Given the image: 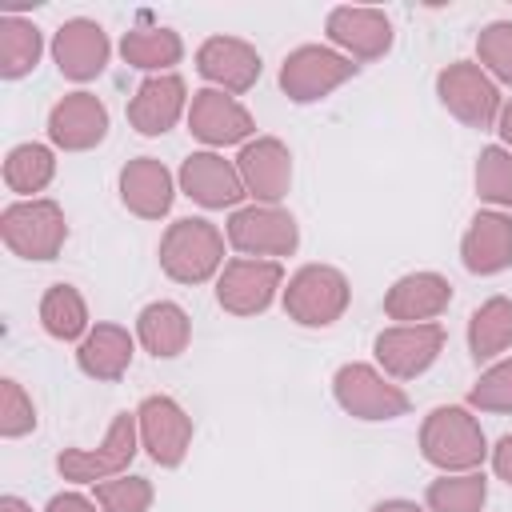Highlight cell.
<instances>
[{"mask_svg":"<svg viewBox=\"0 0 512 512\" xmlns=\"http://www.w3.org/2000/svg\"><path fill=\"white\" fill-rule=\"evenodd\" d=\"M236 172L244 180V192L256 196L260 204H276L284 192H288V180H292V156L280 140L272 136H260L252 144H244L240 160H236Z\"/></svg>","mask_w":512,"mask_h":512,"instance_id":"cell-15","label":"cell"},{"mask_svg":"<svg viewBox=\"0 0 512 512\" xmlns=\"http://www.w3.org/2000/svg\"><path fill=\"white\" fill-rule=\"evenodd\" d=\"M508 344H512V300L492 296V300H484V304L472 312V320H468V348H472V360L484 364V360L500 356Z\"/></svg>","mask_w":512,"mask_h":512,"instance_id":"cell-26","label":"cell"},{"mask_svg":"<svg viewBox=\"0 0 512 512\" xmlns=\"http://www.w3.org/2000/svg\"><path fill=\"white\" fill-rule=\"evenodd\" d=\"M448 300H452V284L440 272H412L388 288L384 312L400 324H432V316H440Z\"/></svg>","mask_w":512,"mask_h":512,"instance_id":"cell-20","label":"cell"},{"mask_svg":"<svg viewBox=\"0 0 512 512\" xmlns=\"http://www.w3.org/2000/svg\"><path fill=\"white\" fill-rule=\"evenodd\" d=\"M228 244L240 248L244 256L276 260V256H288L300 244V232H296V220L284 208H276V204H252V208L232 212V220H228Z\"/></svg>","mask_w":512,"mask_h":512,"instance_id":"cell-8","label":"cell"},{"mask_svg":"<svg viewBox=\"0 0 512 512\" xmlns=\"http://www.w3.org/2000/svg\"><path fill=\"white\" fill-rule=\"evenodd\" d=\"M328 36L332 44L348 48L352 60H376L392 48V20L380 8H332L328 12Z\"/></svg>","mask_w":512,"mask_h":512,"instance_id":"cell-16","label":"cell"},{"mask_svg":"<svg viewBox=\"0 0 512 512\" xmlns=\"http://www.w3.org/2000/svg\"><path fill=\"white\" fill-rule=\"evenodd\" d=\"M52 56H56V68L68 76V80H92L104 72L108 64V36L96 20H68L56 28V40H52Z\"/></svg>","mask_w":512,"mask_h":512,"instance_id":"cell-14","label":"cell"},{"mask_svg":"<svg viewBox=\"0 0 512 512\" xmlns=\"http://www.w3.org/2000/svg\"><path fill=\"white\" fill-rule=\"evenodd\" d=\"M40 324L48 336L56 340H76V336H88V308H84V296L72 288V284H52L40 300Z\"/></svg>","mask_w":512,"mask_h":512,"instance_id":"cell-28","label":"cell"},{"mask_svg":"<svg viewBox=\"0 0 512 512\" xmlns=\"http://www.w3.org/2000/svg\"><path fill=\"white\" fill-rule=\"evenodd\" d=\"M104 132H108V108L92 92H72L48 112V136L60 148H72V152L92 148L104 140Z\"/></svg>","mask_w":512,"mask_h":512,"instance_id":"cell-21","label":"cell"},{"mask_svg":"<svg viewBox=\"0 0 512 512\" xmlns=\"http://www.w3.org/2000/svg\"><path fill=\"white\" fill-rule=\"evenodd\" d=\"M44 512H96V504L92 500H84L80 492H60V496H52L48 500V508Z\"/></svg>","mask_w":512,"mask_h":512,"instance_id":"cell-38","label":"cell"},{"mask_svg":"<svg viewBox=\"0 0 512 512\" xmlns=\"http://www.w3.org/2000/svg\"><path fill=\"white\" fill-rule=\"evenodd\" d=\"M348 280L340 268H328V264H308L300 268L288 288H284V312L304 324V328H328L344 316L348 308Z\"/></svg>","mask_w":512,"mask_h":512,"instance_id":"cell-3","label":"cell"},{"mask_svg":"<svg viewBox=\"0 0 512 512\" xmlns=\"http://www.w3.org/2000/svg\"><path fill=\"white\" fill-rule=\"evenodd\" d=\"M460 252H464V268L476 276L504 272L512 264V220L504 212H476Z\"/></svg>","mask_w":512,"mask_h":512,"instance_id":"cell-22","label":"cell"},{"mask_svg":"<svg viewBox=\"0 0 512 512\" xmlns=\"http://www.w3.org/2000/svg\"><path fill=\"white\" fill-rule=\"evenodd\" d=\"M0 236L24 260H56V252L68 236V224H64V212L56 200H20V204L4 208Z\"/></svg>","mask_w":512,"mask_h":512,"instance_id":"cell-4","label":"cell"},{"mask_svg":"<svg viewBox=\"0 0 512 512\" xmlns=\"http://www.w3.org/2000/svg\"><path fill=\"white\" fill-rule=\"evenodd\" d=\"M284 272L280 260H260V256H240L232 264H224L220 284H216V300L224 312L232 316H256L276 300Z\"/></svg>","mask_w":512,"mask_h":512,"instance_id":"cell-9","label":"cell"},{"mask_svg":"<svg viewBox=\"0 0 512 512\" xmlns=\"http://www.w3.org/2000/svg\"><path fill=\"white\" fill-rule=\"evenodd\" d=\"M136 336L140 344L152 352V356H180L188 348V336H192V320L180 304L172 300H156L148 304L140 316H136Z\"/></svg>","mask_w":512,"mask_h":512,"instance_id":"cell-25","label":"cell"},{"mask_svg":"<svg viewBox=\"0 0 512 512\" xmlns=\"http://www.w3.org/2000/svg\"><path fill=\"white\" fill-rule=\"evenodd\" d=\"M224 264V236L216 224L200 216H184L168 224L160 240V268L180 284H204Z\"/></svg>","mask_w":512,"mask_h":512,"instance_id":"cell-2","label":"cell"},{"mask_svg":"<svg viewBox=\"0 0 512 512\" xmlns=\"http://www.w3.org/2000/svg\"><path fill=\"white\" fill-rule=\"evenodd\" d=\"M120 52H124V60L132 68H144V72H160L164 76V68L180 64L184 44H180V36L172 28H132V32H124Z\"/></svg>","mask_w":512,"mask_h":512,"instance_id":"cell-27","label":"cell"},{"mask_svg":"<svg viewBox=\"0 0 512 512\" xmlns=\"http://www.w3.org/2000/svg\"><path fill=\"white\" fill-rule=\"evenodd\" d=\"M96 500L104 512H148L152 484L144 476H112L96 484Z\"/></svg>","mask_w":512,"mask_h":512,"instance_id":"cell-33","label":"cell"},{"mask_svg":"<svg viewBox=\"0 0 512 512\" xmlns=\"http://www.w3.org/2000/svg\"><path fill=\"white\" fill-rule=\"evenodd\" d=\"M476 52H480V68H488L496 80L512 84V20H496V24L480 28Z\"/></svg>","mask_w":512,"mask_h":512,"instance_id":"cell-34","label":"cell"},{"mask_svg":"<svg viewBox=\"0 0 512 512\" xmlns=\"http://www.w3.org/2000/svg\"><path fill=\"white\" fill-rule=\"evenodd\" d=\"M372 512H424V508H416L412 500H384V504H376Z\"/></svg>","mask_w":512,"mask_h":512,"instance_id":"cell-40","label":"cell"},{"mask_svg":"<svg viewBox=\"0 0 512 512\" xmlns=\"http://www.w3.org/2000/svg\"><path fill=\"white\" fill-rule=\"evenodd\" d=\"M120 200L144 216V220H160L172 208V176L160 160L152 156H136L124 164L120 172Z\"/></svg>","mask_w":512,"mask_h":512,"instance_id":"cell-23","label":"cell"},{"mask_svg":"<svg viewBox=\"0 0 512 512\" xmlns=\"http://www.w3.org/2000/svg\"><path fill=\"white\" fill-rule=\"evenodd\" d=\"M0 512H32V508H28L20 496H4V500H0Z\"/></svg>","mask_w":512,"mask_h":512,"instance_id":"cell-41","label":"cell"},{"mask_svg":"<svg viewBox=\"0 0 512 512\" xmlns=\"http://www.w3.org/2000/svg\"><path fill=\"white\" fill-rule=\"evenodd\" d=\"M196 68L220 92H248L260 80V52L236 36H212L200 44Z\"/></svg>","mask_w":512,"mask_h":512,"instance_id":"cell-13","label":"cell"},{"mask_svg":"<svg viewBox=\"0 0 512 512\" xmlns=\"http://www.w3.org/2000/svg\"><path fill=\"white\" fill-rule=\"evenodd\" d=\"M376 360L388 376L396 380H412L420 372H428L444 348V328L432 320V324H396L388 332L376 336Z\"/></svg>","mask_w":512,"mask_h":512,"instance_id":"cell-12","label":"cell"},{"mask_svg":"<svg viewBox=\"0 0 512 512\" xmlns=\"http://www.w3.org/2000/svg\"><path fill=\"white\" fill-rule=\"evenodd\" d=\"M188 124H192V136H200L204 144H236L252 132L248 108L220 88H200L192 96Z\"/></svg>","mask_w":512,"mask_h":512,"instance_id":"cell-19","label":"cell"},{"mask_svg":"<svg viewBox=\"0 0 512 512\" xmlns=\"http://www.w3.org/2000/svg\"><path fill=\"white\" fill-rule=\"evenodd\" d=\"M488 496L484 472H460V476H440L428 484V508L432 512H480Z\"/></svg>","mask_w":512,"mask_h":512,"instance_id":"cell-31","label":"cell"},{"mask_svg":"<svg viewBox=\"0 0 512 512\" xmlns=\"http://www.w3.org/2000/svg\"><path fill=\"white\" fill-rule=\"evenodd\" d=\"M140 444L160 468H176L192 444V416L172 396H144L136 408Z\"/></svg>","mask_w":512,"mask_h":512,"instance_id":"cell-11","label":"cell"},{"mask_svg":"<svg viewBox=\"0 0 512 512\" xmlns=\"http://www.w3.org/2000/svg\"><path fill=\"white\" fill-rule=\"evenodd\" d=\"M52 172H56V160H52V152L44 144H16L8 152V160H4V184L12 192H20V196L40 192L52 180Z\"/></svg>","mask_w":512,"mask_h":512,"instance_id":"cell-30","label":"cell"},{"mask_svg":"<svg viewBox=\"0 0 512 512\" xmlns=\"http://www.w3.org/2000/svg\"><path fill=\"white\" fill-rule=\"evenodd\" d=\"M356 72V64L332 48H320V44H304L296 48L284 68H280V88L288 92V100L296 104H308V100H320L328 96L332 88H340L348 76Z\"/></svg>","mask_w":512,"mask_h":512,"instance_id":"cell-10","label":"cell"},{"mask_svg":"<svg viewBox=\"0 0 512 512\" xmlns=\"http://www.w3.org/2000/svg\"><path fill=\"white\" fill-rule=\"evenodd\" d=\"M76 364L92 380H120L128 372V364H132V336H128V328H120V324H96L80 340Z\"/></svg>","mask_w":512,"mask_h":512,"instance_id":"cell-24","label":"cell"},{"mask_svg":"<svg viewBox=\"0 0 512 512\" xmlns=\"http://www.w3.org/2000/svg\"><path fill=\"white\" fill-rule=\"evenodd\" d=\"M40 60V28L28 24L24 16H4L0 20V76L20 80L32 72Z\"/></svg>","mask_w":512,"mask_h":512,"instance_id":"cell-29","label":"cell"},{"mask_svg":"<svg viewBox=\"0 0 512 512\" xmlns=\"http://www.w3.org/2000/svg\"><path fill=\"white\" fill-rule=\"evenodd\" d=\"M420 452L428 464H436L444 472H472L484 464L488 444H484V432L468 408L440 404L428 412V420L420 428Z\"/></svg>","mask_w":512,"mask_h":512,"instance_id":"cell-1","label":"cell"},{"mask_svg":"<svg viewBox=\"0 0 512 512\" xmlns=\"http://www.w3.org/2000/svg\"><path fill=\"white\" fill-rule=\"evenodd\" d=\"M468 400L476 408H488V412H512V360H500L492 364L468 392Z\"/></svg>","mask_w":512,"mask_h":512,"instance_id":"cell-35","label":"cell"},{"mask_svg":"<svg viewBox=\"0 0 512 512\" xmlns=\"http://www.w3.org/2000/svg\"><path fill=\"white\" fill-rule=\"evenodd\" d=\"M476 192L492 204H512V152L508 148H484L476 160Z\"/></svg>","mask_w":512,"mask_h":512,"instance_id":"cell-32","label":"cell"},{"mask_svg":"<svg viewBox=\"0 0 512 512\" xmlns=\"http://www.w3.org/2000/svg\"><path fill=\"white\" fill-rule=\"evenodd\" d=\"M180 184L204 208H232V204H240V196H248L236 164H228L216 152H192L180 168Z\"/></svg>","mask_w":512,"mask_h":512,"instance_id":"cell-18","label":"cell"},{"mask_svg":"<svg viewBox=\"0 0 512 512\" xmlns=\"http://www.w3.org/2000/svg\"><path fill=\"white\" fill-rule=\"evenodd\" d=\"M436 92L440 104L460 116L468 128H492V120H500V92L488 80V72L472 60H456L436 76Z\"/></svg>","mask_w":512,"mask_h":512,"instance_id":"cell-6","label":"cell"},{"mask_svg":"<svg viewBox=\"0 0 512 512\" xmlns=\"http://www.w3.org/2000/svg\"><path fill=\"white\" fill-rule=\"evenodd\" d=\"M136 436H140V424H136V412H116L108 436L100 448H68L56 456V472L72 484H100V480H112L120 476L132 456H136Z\"/></svg>","mask_w":512,"mask_h":512,"instance_id":"cell-5","label":"cell"},{"mask_svg":"<svg viewBox=\"0 0 512 512\" xmlns=\"http://www.w3.org/2000/svg\"><path fill=\"white\" fill-rule=\"evenodd\" d=\"M496 124H500V136H504V144L512 148V100L500 108V120H496Z\"/></svg>","mask_w":512,"mask_h":512,"instance_id":"cell-39","label":"cell"},{"mask_svg":"<svg viewBox=\"0 0 512 512\" xmlns=\"http://www.w3.org/2000/svg\"><path fill=\"white\" fill-rule=\"evenodd\" d=\"M184 104H188V88H184L180 76H172V72L148 76V80L136 88L132 104H128V124H132L140 136H160V132H168V128L180 120Z\"/></svg>","mask_w":512,"mask_h":512,"instance_id":"cell-17","label":"cell"},{"mask_svg":"<svg viewBox=\"0 0 512 512\" xmlns=\"http://www.w3.org/2000/svg\"><path fill=\"white\" fill-rule=\"evenodd\" d=\"M32 428H36L32 400L24 396V388L16 380H4V388H0V432L12 440V436H24Z\"/></svg>","mask_w":512,"mask_h":512,"instance_id":"cell-36","label":"cell"},{"mask_svg":"<svg viewBox=\"0 0 512 512\" xmlns=\"http://www.w3.org/2000/svg\"><path fill=\"white\" fill-rule=\"evenodd\" d=\"M336 404L356 420H396L408 412V392L400 384H388L368 364H344L332 380Z\"/></svg>","mask_w":512,"mask_h":512,"instance_id":"cell-7","label":"cell"},{"mask_svg":"<svg viewBox=\"0 0 512 512\" xmlns=\"http://www.w3.org/2000/svg\"><path fill=\"white\" fill-rule=\"evenodd\" d=\"M492 468H496V476H500L504 484H512V432L496 440V448H492Z\"/></svg>","mask_w":512,"mask_h":512,"instance_id":"cell-37","label":"cell"}]
</instances>
